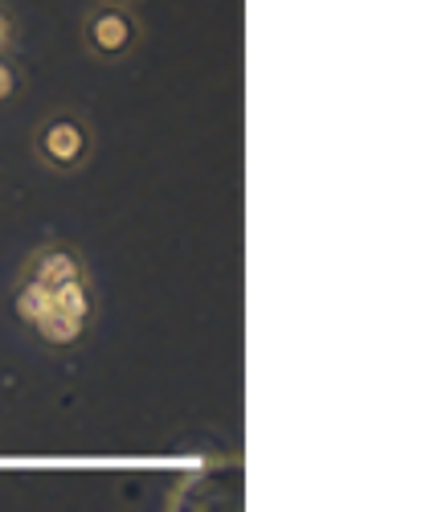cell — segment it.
<instances>
[{
    "mask_svg": "<svg viewBox=\"0 0 446 512\" xmlns=\"http://www.w3.org/2000/svg\"><path fill=\"white\" fill-rule=\"evenodd\" d=\"M29 152L33 160L46 168L54 177H74L82 173L86 164L95 160L99 152V132L95 123L86 119L82 111H70V107H58L50 115H41L37 127H33V140H29Z\"/></svg>",
    "mask_w": 446,
    "mask_h": 512,
    "instance_id": "1",
    "label": "cell"
},
{
    "mask_svg": "<svg viewBox=\"0 0 446 512\" xmlns=\"http://www.w3.org/2000/svg\"><path fill=\"white\" fill-rule=\"evenodd\" d=\"M78 41H82V50L91 54L95 62L119 66V62L140 54V46H144V21H140L136 5H103V0H95V5L82 13Z\"/></svg>",
    "mask_w": 446,
    "mask_h": 512,
    "instance_id": "2",
    "label": "cell"
},
{
    "mask_svg": "<svg viewBox=\"0 0 446 512\" xmlns=\"http://www.w3.org/2000/svg\"><path fill=\"white\" fill-rule=\"evenodd\" d=\"M21 279L46 287V291H58V287H70V283L91 279V275H86V259H82L74 246H66V242H46V246H37V250L29 254Z\"/></svg>",
    "mask_w": 446,
    "mask_h": 512,
    "instance_id": "3",
    "label": "cell"
},
{
    "mask_svg": "<svg viewBox=\"0 0 446 512\" xmlns=\"http://www.w3.org/2000/svg\"><path fill=\"white\" fill-rule=\"evenodd\" d=\"M50 308H54V291H46V287H37V283H25V279H21V287H17V316L33 328Z\"/></svg>",
    "mask_w": 446,
    "mask_h": 512,
    "instance_id": "4",
    "label": "cell"
},
{
    "mask_svg": "<svg viewBox=\"0 0 446 512\" xmlns=\"http://www.w3.org/2000/svg\"><path fill=\"white\" fill-rule=\"evenodd\" d=\"M25 87V74L13 62V54H0V107H9Z\"/></svg>",
    "mask_w": 446,
    "mask_h": 512,
    "instance_id": "5",
    "label": "cell"
},
{
    "mask_svg": "<svg viewBox=\"0 0 446 512\" xmlns=\"http://www.w3.org/2000/svg\"><path fill=\"white\" fill-rule=\"evenodd\" d=\"M21 41V21L13 17V9L0 5V54H13Z\"/></svg>",
    "mask_w": 446,
    "mask_h": 512,
    "instance_id": "6",
    "label": "cell"
},
{
    "mask_svg": "<svg viewBox=\"0 0 446 512\" xmlns=\"http://www.w3.org/2000/svg\"><path fill=\"white\" fill-rule=\"evenodd\" d=\"M103 5H140V0H103Z\"/></svg>",
    "mask_w": 446,
    "mask_h": 512,
    "instance_id": "7",
    "label": "cell"
}]
</instances>
